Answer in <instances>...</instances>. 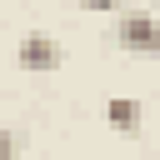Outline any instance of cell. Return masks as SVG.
Listing matches in <instances>:
<instances>
[{
    "instance_id": "obj_1",
    "label": "cell",
    "mask_w": 160,
    "mask_h": 160,
    "mask_svg": "<svg viewBox=\"0 0 160 160\" xmlns=\"http://www.w3.org/2000/svg\"><path fill=\"white\" fill-rule=\"evenodd\" d=\"M110 40L130 55H160V20L150 10H125L110 30Z\"/></svg>"
},
{
    "instance_id": "obj_2",
    "label": "cell",
    "mask_w": 160,
    "mask_h": 160,
    "mask_svg": "<svg viewBox=\"0 0 160 160\" xmlns=\"http://www.w3.org/2000/svg\"><path fill=\"white\" fill-rule=\"evenodd\" d=\"M15 65L20 70H55L60 65V45H55V35H45V30H30V35H20V45H15Z\"/></svg>"
},
{
    "instance_id": "obj_5",
    "label": "cell",
    "mask_w": 160,
    "mask_h": 160,
    "mask_svg": "<svg viewBox=\"0 0 160 160\" xmlns=\"http://www.w3.org/2000/svg\"><path fill=\"white\" fill-rule=\"evenodd\" d=\"M80 5H85V10H100V15H105V10H120V0H80Z\"/></svg>"
},
{
    "instance_id": "obj_4",
    "label": "cell",
    "mask_w": 160,
    "mask_h": 160,
    "mask_svg": "<svg viewBox=\"0 0 160 160\" xmlns=\"http://www.w3.org/2000/svg\"><path fill=\"white\" fill-rule=\"evenodd\" d=\"M0 160H20V150H15V135L0 125Z\"/></svg>"
},
{
    "instance_id": "obj_3",
    "label": "cell",
    "mask_w": 160,
    "mask_h": 160,
    "mask_svg": "<svg viewBox=\"0 0 160 160\" xmlns=\"http://www.w3.org/2000/svg\"><path fill=\"white\" fill-rule=\"evenodd\" d=\"M105 120H110V130H120V135H135V130H140V100H130V95H115V100L105 105Z\"/></svg>"
},
{
    "instance_id": "obj_6",
    "label": "cell",
    "mask_w": 160,
    "mask_h": 160,
    "mask_svg": "<svg viewBox=\"0 0 160 160\" xmlns=\"http://www.w3.org/2000/svg\"><path fill=\"white\" fill-rule=\"evenodd\" d=\"M150 5H155V10H160V0H150Z\"/></svg>"
}]
</instances>
